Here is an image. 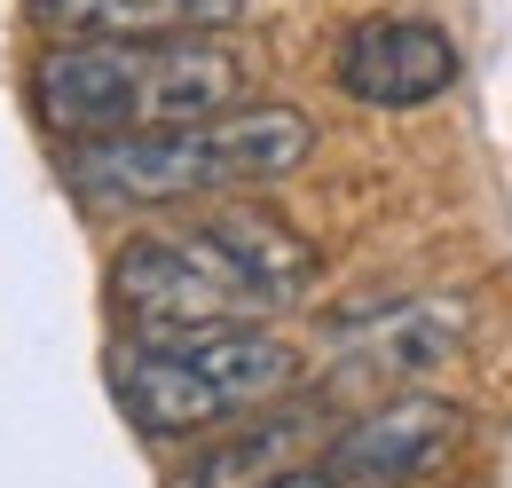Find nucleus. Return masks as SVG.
Segmentation results:
<instances>
[{"instance_id": "obj_1", "label": "nucleus", "mask_w": 512, "mask_h": 488, "mask_svg": "<svg viewBox=\"0 0 512 488\" xmlns=\"http://www.w3.org/2000/svg\"><path fill=\"white\" fill-rule=\"evenodd\" d=\"M245 103V56L221 32L174 40H56L32 71V111L64 142L166 134Z\"/></svg>"}, {"instance_id": "obj_2", "label": "nucleus", "mask_w": 512, "mask_h": 488, "mask_svg": "<svg viewBox=\"0 0 512 488\" xmlns=\"http://www.w3.org/2000/svg\"><path fill=\"white\" fill-rule=\"evenodd\" d=\"M316 158V119L300 103H229L197 126L71 142L64 174L87 205H197L253 182H284Z\"/></svg>"}, {"instance_id": "obj_3", "label": "nucleus", "mask_w": 512, "mask_h": 488, "mask_svg": "<svg viewBox=\"0 0 512 488\" xmlns=\"http://www.w3.org/2000/svg\"><path fill=\"white\" fill-rule=\"evenodd\" d=\"M103 292H111V315L127 331H221V323H268L276 315L205 221L127 237L111 252Z\"/></svg>"}, {"instance_id": "obj_4", "label": "nucleus", "mask_w": 512, "mask_h": 488, "mask_svg": "<svg viewBox=\"0 0 512 488\" xmlns=\"http://www.w3.org/2000/svg\"><path fill=\"white\" fill-rule=\"evenodd\" d=\"M465 426H473L465 402L402 386V394H379L371 410H355L347 426H331L316 465L339 488H418L465 449Z\"/></svg>"}, {"instance_id": "obj_5", "label": "nucleus", "mask_w": 512, "mask_h": 488, "mask_svg": "<svg viewBox=\"0 0 512 488\" xmlns=\"http://www.w3.org/2000/svg\"><path fill=\"white\" fill-rule=\"evenodd\" d=\"M339 95L347 103H371V111H418V103H442L457 87V40L426 16H363L339 63H331Z\"/></svg>"}, {"instance_id": "obj_6", "label": "nucleus", "mask_w": 512, "mask_h": 488, "mask_svg": "<svg viewBox=\"0 0 512 488\" xmlns=\"http://www.w3.org/2000/svg\"><path fill=\"white\" fill-rule=\"evenodd\" d=\"M465 307L457 300H394L355 323H339V378H379V386H418L434 363L457 355Z\"/></svg>"}, {"instance_id": "obj_7", "label": "nucleus", "mask_w": 512, "mask_h": 488, "mask_svg": "<svg viewBox=\"0 0 512 488\" xmlns=\"http://www.w3.org/2000/svg\"><path fill=\"white\" fill-rule=\"evenodd\" d=\"M331 441V418H323L316 402H268L253 418H237V433H213L205 449H197V465L182 473V488H268L276 473H292V465H308V441Z\"/></svg>"}, {"instance_id": "obj_8", "label": "nucleus", "mask_w": 512, "mask_h": 488, "mask_svg": "<svg viewBox=\"0 0 512 488\" xmlns=\"http://www.w3.org/2000/svg\"><path fill=\"white\" fill-rule=\"evenodd\" d=\"M205 229L229 244V260L260 284V300H268V307H300L323 284V252L300 237L284 213H268V205H213Z\"/></svg>"}, {"instance_id": "obj_9", "label": "nucleus", "mask_w": 512, "mask_h": 488, "mask_svg": "<svg viewBox=\"0 0 512 488\" xmlns=\"http://www.w3.org/2000/svg\"><path fill=\"white\" fill-rule=\"evenodd\" d=\"M71 40H174V32H221L245 16V0H32Z\"/></svg>"}, {"instance_id": "obj_10", "label": "nucleus", "mask_w": 512, "mask_h": 488, "mask_svg": "<svg viewBox=\"0 0 512 488\" xmlns=\"http://www.w3.org/2000/svg\"><path fill=\"white\" fill-rule=\"evenodd\" d=\"M268 488H339V481H331L323 465H292V473H276Z\"/></svg>"}]
</instances>
